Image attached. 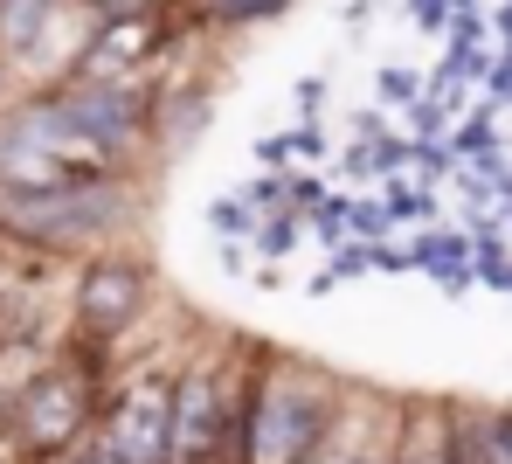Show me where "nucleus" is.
<instances>
[{
	"instance_id": "1",
	"label": "nucleus",
	"mask_w": 512,
	"mask_h": 464,
	"mask_svg": "<svg viewBox=\"0 0 512 464\" xmlns=\"http://www.w3.org/2000/svg\"><path fill=\"white\" fill-rule=\"evenodd\" d=\"M333 423V395L312 381H270L250 395V430H243V464H298Z\"/></svg>"
},
{
	"instance_id": "9",
	"label": "nucleus",
	"mask_w": 512,
	"mask_h": 464,
	"mask_svg": "<svg viewBox=\"0 0 512 464\" xmlns=\"http://www.w3.org/2000/svg\"><path fill=\"white\" fill-rule=\"evenodd\" d=\"M270 7H284V0H215L222 21H250V14H270Z\"/></svg>"
},
{
	"instance_id": "3",
	"label": "nucleus",
	"mask_w": 512,
	"mask_h": 464,
	"mask_svg": "<svg viewBox=\"0 0 512 464\" xmlns=\"http://www.w3.org/2000/svg\"><path fill=\"white\" fill-rule=\"evenodd\" d=\"M111 451H118V464H167L173 458V388L167 381H139V388L118 395Z\"/></svg>"
},
{
	"instance_id": "2",
	"label": "nucleus",
	"mask_w": 512,
	"mask_h": 464,
	"mask_svg": "<svg viewBox=\"0 0 512 464\" xmlns=\"http://www.w3.org/2000/svg\"><path fill=\"white\" fill-rule=\"evenodd\" d=\"M0 201H7V215H14L21 229H35V236H90V229H104V222H118V215H125V194H118V187H104V181L7 187Z\"/></svg>"
},
{
	"instance_id": "5",
	"label": "nucleus",
	"mask_w": 512,
	"mask_h": 464,
	"mask_svg": "<svg viewBox=\"0 0 512 464\" xmlns=\"http://www.w3.org/2000/svg\"><path fill=\"white\" fill-rule=\"evenodd\" d=\"M215 430H222V395H215V374L201 368L173 395V458H208Z\"/></svg>"
},
{
	"instance_id": "4",
	"label": "nucleus",
	"mask_w": 512,
	"mask_h": 464,
	"mask_svg": "<svg viewBox=\"0 0 512 464\" xmlns=\"http://www.w3.org/2000/svg\"><path fill=\"white\" fill-rule=\"evenodd\" d=\"M77 423H84V388H70V381H42L21 402V437L35 451H63L77 437Z\"/></svg>"
},
{
	"instance_id": "6",
	"label": "nucleus",
	"mask_w": 512,
	"mask_h": 464,
	"mask_svg": "<svg viewBox=\"0 0 512 464\" xmlns=\"http://www.w3.org/2000/svg\"><path fill=\"white\" fill-rule=\"evenodd\" d=\"M132 312H139V271H132V264H104V271H90V284H84V326L111 333V326H125Z\"/></svg>"
},
{
	"instance_id": "7",
	"label": "nucleus",
	"mask_w": 512,
	"mask_h": 464,
	"mask_svg": "<svg viewBox=\"0 0 512 464\" xmlns=\"http://www.w3.org/2000/svg\"><path fill=\"white\" fill-rule=\"evenodd\" d=\"M395 464H457V430L443 409H416L409 430L395 437Z\"/></svg>"
},
{
	"instance_id": "8",
	"label": "nucleus",
	"mask_w": 512,
	"mask_h": 464,
	"mask_svg": "<svg viewBox=\"0 0 512 464\" xmlns=\"http://www.w3.org/2000/svg\"><path fill=\"white\" fill-rule=\"evenodd\" d=\"M298 464H395V458H381V451H340V444H326V437H319Z\"/></svg>"
},
{
	"instance_id": "10",
	"label": "nucleus",
	"mask_w": 512,
	"mask_h": 464,
	"mask_svg": "<svg viewBox=\"0 0 512 464\" xmlns=\"http://www.w3.org/2000/svg\"><path fill=\"white\" fill-rule=\"evenodd\" d=\"M104 7H111V14H125V21H132V14H146V7H153V0H104Z\"/></svg>"
}]
</instances>
